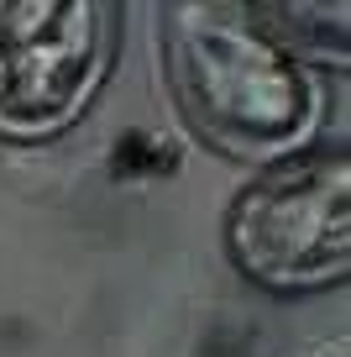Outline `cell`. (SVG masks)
I'll use <instances>...</instances> for the list:
<instances>
[{"instance_id": "cell-1", "label": "cell", "mask_w": 351, "mask_h": 357, "mask_svg": "<svg viewBox=\"0 0 351 357\" xmlns=\"http://www.w3.org/2000/svg\"><path fill=\"white\" fill-rule=\"evenodd\" d=\"M163 63L178 116L215 153L242 163H278L309 147L320 121L315 79L263 32L252 6H163Z\"/></svg>"}, {"instance_id": "cell-3", "label": "cell", "mask_w": 351, "mask_h": 357, "mask_svg": "<svg viewBox=\"0 0 351 357\" xmlns=\"http://www.w3.org/2000/svg\"><path fill=\"white\" fill-rule=\"evenodd\" d=\"M116 53L105 0H6L0 6V137L47 142L95 105Z\"/></svg>"}, {"instance_id": "cell-5", "label": "cell", "mask_w": 351, "mask_h": 357, "mask_svg": "<svg viewBox=\"0 0 351 357\" xmlns=\"http://www.w3.org/2000/svg\"><path fill=\"white\" fill-rule=\"evenodd\" d=\"M330 357H346V342H341V347H330Z\"/></svg>"}, {"instance_id": "cell-4", "label": "cell", "mask_w": 351, "mask_h": 357, "mask_svg": "<svg viewBox=\"0 0 351 357\" xmlns=\"http://www.w3.org/2000/svg\"><path fill=\"white\" fill-rule=\"evenodd\" d=\"M263 32L299 63H346V6H252Z\"/></svg>"}, {"instance_id": "cell-2", "label": "cell", "mask_w": 351, "mask_h": 357, "mask_svg": "<svg viewBox=\"0 0 351 357\" xmlns=\"http://www.w3.org/2000/svg\"><path fill=\"white\" fill-rule=\"evenodd\" d=\"M226 257L273 294L330 289L351 273V158L341 142H309L263 163L226 205Z\"/></svg>"}]
</instances>
